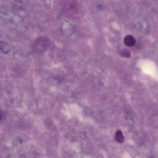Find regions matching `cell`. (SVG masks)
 <instances>
[{
	"mask_svg": "<svg viewBox=\"0 0 158 158\" xmlns=\"http://www.w3.org/2000/svg\"><path fill=\"white\" fill-rule=\"evenodd\" d=\"M50 44L49 37L46 36H42L38 37L34 41L33 49L37 53H42L48 49Z\"/></svg>",
	"mask_w": 158,
	"mask_h": 158,
	"instance_id": "obj_1",
	"label": "cell"
},
{
	"mask_svg": "<svg viewBox=\"0 0 158 158\" xmlns=\"http://www.w3.org/2000/svg\"><path fill=\"white\" fill-rule=\"evenodd\" d=\"M124 42L127 46L129 47H132L136 43V41L134 37L133 36L127 35L125 37Z\"/></svg>",
	"mask_w": 158,
	"mask_h": 158,
	"instance_id": "obj_2",
	"label": "cell"
},
{
	"mask_svg": "<svg viewBox=\"0 0 158 158\" xmlns=\"http://www.w3.org/2000/svg\"><path fill=\"white\" fill-rule=\"evenodd\" d=\"M118 53L120 56L123 58H129L131 56L130 52L127 49L120 50Z\"/></svg>",
	"mask_w": 158,
	"mask_h": 158,
	"instance_id": "obj_5",
	"label": "cell"
},
{
	"mask_svg": "<svg viewBox=\"0 0 158 158\" xmlns=\"http://www.w3.org/2000/svg\"><path fill=\"white\" fill-rule=\"evenodd\" d=\"M1 50L4 54H8L10 51V47L6 42L1 41L0 43Z\"/></svg>",
	"mask_w": 158,
	"mask_h": 158,
	"instance_id": "obj_3",
	"label": "cell"
},
{
	"mask_svg": "<svg viewBox=\"0 0 158 158\" xmlns=\"http://www.w3.org/2000/svg\"><path fill=\"white\" fill-rule=\"evenodd\" d=\"M115 138L116 141L118 142L122 143L124 141V138L122 133L121 131H118L116 133Z\"/></svg>",
	"mask_w": 158,
	"mask_h": 158,
	"instance_id": "obj_4",
	"label": "cell"
}]
</instances>
